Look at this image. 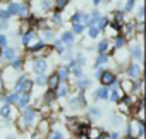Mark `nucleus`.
<instances>
[{
    "instance_id": "41",
    "label": "nucleus",
    "mask_w": 146,
    "mask_h": 139,
    "mask_svg": "<svg viewBox=\"0 0 146 139\" xmlns=\"http://www.w3.org/2000/svg\"><path fill=\"white\" fill-rule=\"evenodd\" d=\"M55 48H57L58 52H62V50H64V45H62V41H60V40H58V41H55Z\"/></svg>"
},
{
    "instance_id": "36",
    "label": "nucleus",
    "mask_w": 146,
    "mask_h": 139,
    "mask_svg": "<svg viewBox=\"0 0 146 139\" xmlns=\"http://www.w3.org/2000/svg\"><path fill=\"white\" fill-rule=\"evenodd\" d=\"M83 29H84V26L83 24H74V33H83Z\"/></svg>"
},
{
    "instance_id": "13",
    "label": "nucleus",
    "mask_w": 146,
    "mask_h": 139,
    "mask_svg": "<svg viewBox=\"0 0 146 139\" xmlns=\"http://www.w3.org/2000/svg\"><path fill=\"white\" fill-rule=\"evenodd\" d=\"M11 113H12V110H11V107H9V105H4L2 108H0V115H2L4 118H9V117H11Z\"/></svg>"
},
{
    "instance_id": "39",
    "label": "nucleus",
    "mask_w": 146,
    "mask_h": 139,
    "mask_svg": "<svg viewBox=\"0 0 146 139\" xmlns=\"http://www.w3.org/2000/svg\"><path fill=\"white\" fill-rule=\"evenodd\" d=\"M41 9H43V11L50 9V2H48V0H43V2H41Z\"/></svg>"
},
{
    "instance_id": "27",
    "label": "nucleus",
    "mask_w": 146,
    "mask_h": 139,
    "mask_svg": "<svg viewBox=\"0 0 146 139\" xmlns=\"http://www.w3.org/2000/svg\"><path fill=\"white\" fill-rule=\"evenodd\" d=\"M17 14H19V16H23V17H26V16H28V7H26V5H19Z\"/></svg>"
},
{
    "instance_id": "25",
    "label": "nucleus",
    "mask_w": 146,
    "mask_h": 139,
    "mask_svg": "<svg viewBox=\"0 0 146 139\" xmlns=\"http://www.w3.org/2000/svg\"><path fill=\"white\" fill-rule=\"evenodd\" d=\"M38 129H40V132H41V134H45V132L48 130V120H41Z\"/></svg>"
},
{
    "instance_id": "46",
    "label": "nucleus",
    "mask_w": 146,
    "mask_h": 139,
    "mask_svg": "<svg viewBox=\"0 0 146 139\" xmlns=\"http://www.w3.org/2000/svg\"><path fill=\"white\" fill-rule=\"evenodd\" d=\"M117 137H119V134H112L110 136V139H117Z\"/></svg>"
},
{
    "instance_id": "17",
    "label": "nucleus",
    "mask_w": 146,
    "mask_h": 139,
    "mask_svg": "<svg viewBox=\"0 0 146 139\" xmlns=\"http://www.w3.org/2000/svg\"><path fill=\"white\" fill-rule=\"evenodd\" d=\"M72 40H74V38H72V33L65 31V33L62 34V40H60V41H62V43H69V45H70V43H72Z\"/></svg>"
},
{
    "instance_id": "11",
    "label": "nucleus",
    "mask_w": 146,
    "mask_h": 139,
    "mask_svg": "<svg viewBox=\"0 0 146 139\" xmlns=\"http://www.w3.org/2000/svg\"><path fill=\"white\" fill-rule=\"evenodd\" d=\"M129 77H132V79L139 77V67L137 65H131L129 67Z\"/></svg>"
},
{
    "instance_id": "4",
    "label": "nucleus",
    "mask_w": 146,
    "mask_h": 139,
    "mask_svg": "<svg viewBox=\"0 0 146 139\" xmlns=\"http://www.w3.org/2000/svg\"><path fill=\"white\" fill-rule=\"evenodd\" d=\"M33 67H35V72H36L38 76H41V74L45 72V69H46V62H45L43 58H38V60H35Z\"/></svg>"
},
{
    "instance_id": "24",
    "label": "nucleus",
    "mask_w": 146,
    "mask_h": 139,
    "mask_svg": "<svg viewBox=\"0 0 146 139\" xmlns=\"http://www.w3.org/2000/svg\"><path fill=\"white\" fill-rule=\"evenodd\" d=\"M98 33H100V29H98L96 26H91V28H90V31H88L90 38H96V36H98Z\"/></svg>"
},
{
    "instance_id": "44",
    "label": "nucleus",
    "mask_w": 146,
    "mask_h": 139,
    "mask_svg": "<svg viewBox=\"0 0 146 139\" xmlns=\"http://www.w3.org/2000/svg\"><path fill=\"white\" fill-rule=\"evenodd\" d=\"M78 139H88V134H86V132H81V134H79V137H78Z\"/></svg>"
},
{
    "instance_id": "28",
    "label": "nucleus",
    "mask_w": 146,
    "mask_h": 139,
    "mask_svg": "<svg viewBox=\"0 0 146 139\" xmlns=\"http://www.w3.org/2000/svg\"><path fill=\"white\" fill-rule=\"evenodd\" d=\"M52 38H53V33H52V31H48V29L43 31V40H45V41H50Z\"/></svg>"
},
{
    "instance_id": "15",
    "label": "nucleus",
    "mask_w": 146,
    "mask_h": 139,
    "mask_svg": "<svg viewBox=\"0 0 146 139\" xmlns=\"http://www.w3.org/2000/svg\"><path fill=\"white\" fill-rule=\"evenodd\" d=\"M122 86H124V88H122V89H124L122 93H131V91L134 89V83H132V81H124Z\"/></svg>"
},
{
    "instance_id": "48",
    "label": "nucleus",
    "mask_w": 146,
    "mask_h": 139,
    "mask_svg": "<svg viewBox=\"0 0 146 139\" xmlns=\"http://www.w3.org/2000/svg\"><path fill=\"white\" fill-rule=\"evenodd\" d=\"M2 26H4V23H2V21H0V29H2Z\"/></svg>"
},
{
    "instance_id": "3",
    "label": "nucleus",
    "mask_w": 146,
    "mask_h": 139,
    "mask_svg": "<svg viewBox=\"0 0 146 139\" xmlns=\"http://www.w3.org/2000/svg\"><path fill=\"white\" fill-rule=\"evenodd\" d=\"M100 81H102V84L108 86V84H113L115 76H113V72H110V71H102V74H100Z\"/></svg>"
},
{
    "instance_id": "43",
    "label": "nucleus",
    "mask_w": 146,
    "mask_h": 139,
    "mask_svg": "<svg viewBox=\"0 0 146 139\" xmlns=\"http://www.w3.org/2000/svg\"><path fill=\"white\" fill-rule=\"evenodd\" d=\"M38 84H45V77H43V74L38 76Z\"/></svg>"
},
{
    "instance_id": "1",
    "label": "nucleus",
    "mask_w": 146,
    "mask_h": 139,
    "mask_svg": "<svg viewBox=\"0 0 146 139\" xmlns=\"http://www.w3.org/2000/svg\"><path fill=\"white\" fill-rule=\"evenodd\" d=\"M143 132H144V124L143 122H136V120H132L131 122V127H129V136H143Z\"/></svg>"
},
{
    "instance_id": "47",
    "label": "nucleus",
    "mask_w": 146,
    "mask_h": 139,
    "mask_svg": "<svg viewBox=\"0 0 146 139\" xmlns=\"http://www.w3.org/2000/svg\"><path fill=\"white\" fill-rule=\"evenodd\" d=\"M125 139H134V137L132 136H125Z\"/></svg>"
},
{
    "instance_id": "30",
    "label": "nucleus",
    "mask_w": 146,
    "mask_h": 139,
    "mask_svg": "<svg viewBox=\"0 0 146 139\" xmlns=\"http://www.w3.org/2000/svg\"><path fill=\"white\" fill-rule=\"evenodd\" d=\"M0 48H7V36L0 34Z\"/></svg>"
},
{
    "instance_id": "34",
    "label": "nucleus",
    "mask_w": 146,
    "mask_h": 139,
    "mask_svg": "<svg viewBox=\"0 0 146 139\" xmlns=\"http://www.w3.org/2000/svg\"><path fill=\"white\" fill-rule=\"evenodd\" d=\"M90 113H91V117H93V118H98V117H100V108H91V110H90Z\"/></svg>"
},
{
    "instance_id": "12",
    "label": "nucleus",
    "mask_w": 146,
    "mask_h": 139,
    "mask_svg": "<svg viewBox=\"0 0 146 139\" xmlns=\"http://www.w3.org/2000/svg\"><path fill=\"white\" fill-rule=\"evenodd\" d=\"M4 57L9 58V60H14L16 58V50L14 48H4Z\"/></svg>"
},
{
    "instance_id": "33",
    "label": "nucleus",
    "mask_w": 146,
    "mask_h": 139,
    "mask_svg": "<svg viewBox=\"0 0 146 139\" xmlns=\"http://www.w3.org/2000/svg\"><path fill=\"white\" fill-rule=\"evenodd\" d=\"M100 28L98 29H103V28H107V24H108V19H105V17H100Z\"/></svg>"
},
{
    "instance_id": "8",
    "label": "nucleus",
    "mask_w": 146,
    "mask_h": 139,
    "mask_svg": "<svg viewBox=\"0 0 146 139\" xmlns=\"http://www.w3.org/2000/svg\"><path fill=\"white\" fill-rule=\"evenodd\" d=\"M17 103H19L21 108H24V107L29 103V96H28V93H23L21 96H17Z\"/></svg>"
},
{
    "instance_id": "40",
    "label": "nucleus",
    "mask_w": 146,
    "mask_h": 139,
    "mask_svg": "<svg viewBox=\"0 0 146 139\" xmlns=\"http://www.w3.org/2000/svg\"><path fill=\"white\" fill-rule=\"evenodd\" d=\"M132 7H134V0H129L125 4V11H132Z\"/></svg>"
},
{
    "instance_id": "18",
    "label": "nucleus",
    "mask_w": 146,
    "mask_h": 139,
    "mask_svg": "<svg viewBox=\"0 0 146 139\" xmlns=\"http://www.w3.org/2000/svg\"><path fill=\"white\" fill-rule=\"evenodd\" d=\"M95 96H96V98H102V100H107V98H108V89H107V88H103V89L96 91V93H95Z\"/></svg>"
},
{
    "instance_id": "23",
    "label": "nucleus",
    "mask_w": 146,
    "mask_h": 139,
    "mask_svg": "<svg viewBox=\"0 0 146 139\" xmlns=\"http://www.w3.org/2000/svg\"><path fill=\"white\" fill-rule=\"evenodd\" d=\"M125 45V38L124 36H117L115 38V48H122Z\"/></svg>"
},
{
    "instance_id": "6",
    "label": "nucleus",
    "mask_w": 146,
    "mask_h": 139,
    "mask_svg": "<svg viewBox=\"0 0 146 139\" xmlns=\"http://www.w3.org/2000/svg\"><path fill=\"white\" fill-rule=\"evenodd\" d=\"M58 84H60V79H58L57 74H53V76L48 77V88H50V89H57Z\"/></svg>"
},
{
    "instance_id": "20",
    "label": "nucleus",
    "mask_w": 146,
    "mask_h": 139,
    "mask_svg": "<svg viewBox=\"0 0 146 139\" xmlns=\"http://www.w3.org/2000/svg\"><path fill=\"white\" fill-rule=\"evenodd\" d=\"M115 19H113V23H115V26H119V24H122L124 23V14L122 12H115V16H113Z\"/></svg>"
},
{
    "instance_id": "14",
    "label": "nucleus",
    "mask_w": 146,
    "mask_h": 139,
    "mask_svg": "<svg viewBox=\"0 0 146 139\" xmlns=\"http://www.w3.org/2000/svg\"><path fill=\"white\" fill-rule=\"evenodd\" d=\"M17 11H19V4H16V2L9 4V9H7L9 16H16V14H17Z\"/></svg>"
},
{
    "instance_id": "10",
    "label": "nucleus",
    "mask_w": 146,
    "mask_h": 139,
    "mask_svg": "<svg viewBox=\"0 0 146 139\" xmlns=\"http://www.w3.org/2000/svg\"><path fill=\"white\" fill-rule=\"evenodd\" d=\"M67 93H69V88H67V84H58V86H57V96H58V98L65 96Z\"/></svg>"
},
{
    "instance_id": "49",
    "label": "nucleus",
    "mask_w": 146,
    "mask_h": 139,
    "mask_svg": "<svg viewBox=\"0 0 146 139\" xmlns=\"http://www.w3.org/2000/svg\"><path fill=\"white\" fill-rule=\"evenodd\" d=\"M93 2H95V4H100V0H93Z\"/></svg>"
},
{
    "instance_id": "37",
    "label": "nucleus",
    "mask_w": 146,
    "mask_h": 139,
    "mask_svg": "<svg viewBox=\"0 0 146 139\" xmlns=\"http://www.w3.org/2000/svg\"><path fill=\"white\" fill-rule=\"evenodd\" d=\"M105 62H107V57H105V55H100L98 60H96V65H102V64H105Z\"/></svg>"
},
{
    "instance_id": "9",
    "label": "nucleus",
    "mask_w": 146,
    "mask_h": 139,
    "mask_svg": "<svg viewBox=\"0 0 146 139\" xmlns=\"http://www.w3.org/2000/svg\"><path fill=\"white\" fill-rule=\"evenodd\" d=\"M98 50H100V53H102V55H105V53L110 50V43H108V40H103V41L98 45Z\"/></svg>"
},
{
    "instance_id": "31",
    "label": "nucleus",
    "mask_w": 146,
    "mask_h": 139,
    "mask_svg": "<svg viewBox=\"0 0 146 139\" xmlns=\"http://www.w3.org/2000/svg\"><path fill=\"white\" fill-rule=\"evenodd\" d=\"M21 31L29 33V21H23V24H21Z\"/></svg>"
},
{
    "instance_id": "45",
    "label": "nucleus",
    "mask_w": 146,
    "mask_h": 139,
    "mask_svg": "<svg viewBox=\"0 0 146 139\" xmlns=\"http://www.w3.org/2000/svg\"><path fill=\"white\" fill-rule=\"evenodd\" d=\"M143 14H144V9L141 7V9H139V12H137V16H139V19H143Z\"/></svg>"
},
{
    "instance_id": "19",
    "label": "nucleus",
    "mask_w": 146,
    "mask_h": 139,
    "mask_svg": "<svg viewBox=\"0 0 146 139\" xmlns=\"http://www.w3.org/2000/svg\"><path fill=\"white\" fill-rule=\"evenodd\" d=\"M122 95H124L122 91H119V89H113V91L110 93V101H119V98H120Z\"/></svg>"
},
{
    "instance_id": "38",
    "label": "nucleus",
    "mask_w": 146,
    "mask_h": 139,
    "mask_svg": "<svg viewBox=\"0 0 146 139\" xmlns=\"http://www.w3.org/2000/svg\"><path fill=\"white\" fill-rule=\"evenodd\" d=\"M21 64H23V62H21L19 58H14V60H12V67H14V69H19Z\"/></svg>"
},
{
    "instance_id": "21",
    "label": "nucleus",
    "mask_w": 146,
    "mask_h": 139,
    "mask_svg": "<svg viewBox=\"0 0 146 139\" xmlns=\"http://www.w3.org/2000/svg\"><path fill=\"white\" fill-rule=\"evenodd\" d=\"M4 101L9 105V103H16L17 101V93H12V95H9V96H5L4 98Z\"/></svg>"
},
{
    "instance_id": "42",
    "label": "nucleus",
    "mask_w": 146,
    "mask_h": 139,
    "mask_svg": "<svg viewBox=\"0 0 146 139\" xmlns=\"http://www.w3.org/2000/svg\"><path fill=\"white\" fill-rule=\"evenodd\" d=\"M88 86H90L88 81H81V83H79V88H81V89H84V88H88Z\"/></svg>"
},
{
    "instance_id": "29",
    "label": "nucleus",
    "mask_w": 146,
    "mask_h": 139,
    "mask_svg": "<svg viewBox=\"0 0 146 139\" xmlns=\"http://www.w3.org/2000/svg\"><path fill=\"white\" fill-rule=\"evenodd\" d=\"M50 139H64V134L60 132V130H53L52 132V137Z\"/></svg>"
},
{
    "instance_id": "5",
    "label": "nucleus",
    "mask_w": 146,
    "mask_h": 139,
    "mask_svg": "<svg viewBox=\"0 0 146 139\" xmlns=\"http://www.w3.org/2000/svg\"><path fill=\"white\" fill-rule=\"evenodd\" d=\"M33 118H35V110H26L24 115H23V124L24 125H29L33 122Z\"/></svg>"
},
{
    "instance_id": "22",
    "label": "nucleus",
    "mask_w": 146,
    "mask_h": 139,
    "mask_svg": "<svg viewBox=\"0 0 146 139\" xmlns=\"http://www.w3.org/2000/svg\"><path fill=\"white\" fill-rule=\"evenodd\" d=\"M134 26H136V24H134V21H132V23H129V24H125V26H124V34H125V36H127V34H131V33H132V29H134Z\"/></svg>"
},
{
    "instance_id": "32",
    "label": "nucleus",
    "mask_w": 146,
    "mask_h": 139,
    "mask_svg": "<svg viewBox=\"0 0 146 139\" xmlns=\"http://www.w3.org/2000/svg\"><path fill=\"white\" fill-rule=\"evenodd\" d=\"M67 2H69V0H57V9H64V7H67Z\"/></svg>"
},
{
    "instance_id": "26",
    "label": "nucleus",
    "mask_w": 146,
    "mask_h": 139,
    "mask_svg": "<svg viewBox=\"0 0 146 139\" xmlns=\"http://www.w3.org/2000/svg\"><path fill=\"white\" fill-rule=\"evenodd\" d=\"M67 74H69V69H67V67H62L57 76H58V79H62V77H67Z\"/></svg>"
},
{
    "instance_id": "7",
    "label": "nucleus",
    "mask_w": 146,
    "mask_h": 139,
    "mask_svg": "<svg viewBox=\"0 0 146 139\" xmlns=\"http://www.w3.org/2000/svg\"><path fill=\"white\" fill-rule=\"evenodd\" d=\"M131 52H132L134 58H137V60H141V58H143V48H141V45H134Z\"/></svg>"
},
{
    "instance_id": "50",
    "label": "nucleus",
    "mask_w": 146,
    "mask_h": 139,
    "mask_svg": "<svg viewBox=\"0 0 146 139\" xmlns=\"http://www.w3.org/2000/svg\"><path fill=\"white\" fill-rule=\"evenodd\" d=\"M0 89H2V83H0Z\"/></svg>"
},
{
    "instance_id": "16",
    "label": "nucleus",
    "mask_w": 146,
    "mask_h": 139,
    "mask_svg": "<svg viewBox=\"0 0 146 139\" xmlns=\"http://www.w3.org/2000/svg\"><path fill=\"white\" fill-rule=\"evenodd\" d=\"M98 21H100V12H96V11H95V12H93V14H91V16L88 17V23H90V24L93 26V24H96Z\"/></svg>"
},
{
    "instance_id": "35",
    "label": "nucleus",
    "mask_w": 146,
    "mask_h": 139,
    "mask_svg": "<svg viewBox=\"0 0 146 139\" xmlns=\"http://www.w3.org/2000/svg\"><path fill=\"white\" fill-rule=\"evenodd\" d=\"M11 16H9V12L7 11H0V19H2V21H7Z\"/></svg>"
},
{
    "instance_id": "51",
    "label": "nucleus",
    "mask_w": 146,
    "mask_h": 139,
    "mask_svg": "<svg viewBox=\"0 0 146 139\" xmlns=\"http://www.w3.org/2000/svg\"><path fill=\"white\" fill-rule=\"evenodd\" d=\"M9 139H11V137H9Z\"/></svg>"
},
{
    "instance_id": "2",
    "label": "nucleus",
    "mask_w": 146,
    "mask_h": 139,
    "mask_svg": "<svg viewBox=\"0 0 146 139\" xmlns=\"http://www.w3.org/2000/svg\"><path fill=\"white\" fill-rule=\"evenodd\" d=\"M38 41H40V40L36 38V34H35L33 31H29V33H26V34L23 36V45H26V46H29V48H31L33 45H36Z\"/></svg>"
}]
</instances>
